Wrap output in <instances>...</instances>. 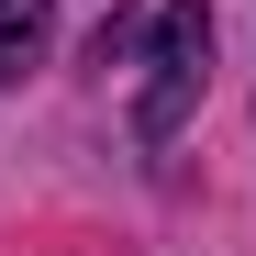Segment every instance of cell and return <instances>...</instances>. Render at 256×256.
<instances>
[{
  "label": "cell",
  "instance_id": "6da1fadb",
  "mask_svg": "<svg viewBox=\"0 0 256 256\" xmlns=\"http://www.w3.org/2000/svg\"><path fill=\"white\" fill-rule=\"evenodd\" d=\"M200 78H212V0H167V12H156V45H145V100H134V134L145 145H167L190 122Z\"/></svg>",
  "mask_w": 256,
  "mask_h": 256
},
{
  "label": "cell",
  "instance_id": "7a4b0ae2",
  "mask_svg": "<svg viewBox=\"0 0 256 256\" xmlns=\"http://www.w3.org/2000/svg\"><path fill=\"white\" fill-rule=\"evenodd\" d=\"M45 34H56V0H0V90L45 56Z\"/></svg>",
  "mask_w": 256,
  "mask_h": 256
}]
</instances>
